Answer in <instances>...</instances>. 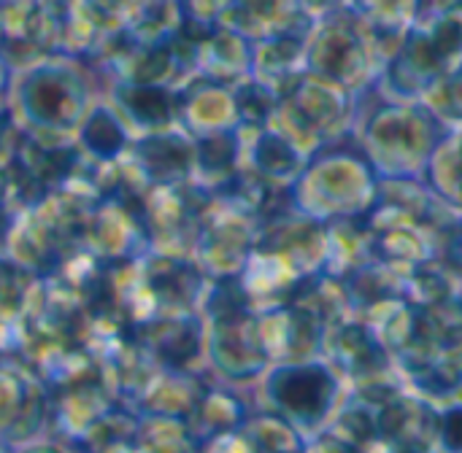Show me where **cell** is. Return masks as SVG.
<instances>
[{"instance_id":"obj_14","label":"cell","mask_w":462,"mask_h":453,"mask_svg":"<svg viewBox=\"0 0 462 453\" xmlns=\"http://www.w3.org/2000/svg\"><path fill=\"white\" fill-rule=\"evenodd\" d=\"M195 65L200 68V78L236 86L252 78V49L241 32H222L198 46Z\"/></svg>"},{"instance_id":"obj_16","label":"cell","mask_w":462,"mask_h":453,"mask_svg":"<svg viewBox=\"0 0 462 453\" xmlns=\"http://www.w3.org/2000/svg\"><path fill=\"white\" fill-rule=\"evenodd\" d=\"M422 178L447 205L462 213V124L447 127Z\"/></svg>"},{"instance_id":"obj_9","label":"cell","mask_w":462,"mask_h":453,"mask_svg":"<svg viewBox=\"0 0 462 453\" xmlns=\"http://www.w3.org/2000/svg\"><path fill=\"white\" fill-rule=\"evenodd\" d=\"M241 124L244 119H241L236 86L200 78L198 84L179 89V127L192 138L236 130Z\"/></svg>"},{"instance_id":"obj_8","label":"cell","mask_w":462,"mask_h":453,"mask_svg":"<svg viewBox=\"0 0 462 453\" xmlns=\"http://www.w3.org/2000/svg\"><path fill=\"white\" fill-rule=\"evenodd\" d=\"M322 357L341 373L349 389L398 376L393 354L384 349L379 335L357 316H344L328 324Z\"/></svg>"},{"instance_id":"obj_13","label":"cell","mask_w":462,"mask_h":453,"mask_svg":"<svg viewBox=\"0 0 462 453\" xmlns=\"http://www.w3.org/2000/svg\"><path fill=\"white\" fill-rule=\"evenodd\" d=\"M254 405L244 400L236 389H211L200 394L192 416L187 419L198 448H208L219 438H233V432L244 424Z\"/></svg>"},{"instance_id":"obj_6","label":"cell","mask_w":462,"mask_h":453,"mask_svg":"<svg viewBox=\"0 0 462 453\" xmlns=\"http://www.w3.org/2000/svg\"><path fill=\"white\" fill-rule=\"evenodd\" d=\"M206 359L211 370L230 386H254L271 367L263 346L257 311H236L206 319Z\"/></svg>"},{"instance_id":"obj_10","label":"cell","mask_w":462,"mask_h":453,"mask_svg":"<svg viewBox=\"0 0 462 453\" xmlns=\"http://www.w3.org/2000/svg\"><path fill=\"white\" fill-rule=\"evenodd\" d=\"M143 173L160 186H176L195 176V138L184 130H154L135 143Z\"/></svg>"},{"instance_id":"obj_7","label":"cell","mask_w":462,"mask_h":453,"mask_svg":"<svg viewBox=\"0 0 462 453\" xmlns=\"http://www.w3.org/2000/svg\"><path fill=\"white\" fill-rule=\"evenodd\" d=\"M306 65L311 73L325 76L344 89L360 95L371 89L384 68L371 43L352 27H325L306 43Z\"/></svg>"},{"instance_id":"obj_11","label":"cell","mask_w":462,"mask_h":453,"mask_svg":"<svg viewBox=\"0 0 462 453\" xmlns=\"http://www.w3.org/2000/svg\"><path fill=\"white\" fill-rule=\"evenodd\" d=\"M249 130H252V138L244 140V154H246L244 165L273 184L290 186L303 170L309 157L271 124H263V127L249 124Z\"/></svg>"},{"instance_id":"obj_17","label":"cell","mask_w":462,"mask_h":453,"mask_svg":"<svg viewBox=\"0 0 462 453\" xmlns=\"http://www.w3.org/2000/svg\"><path fill=\"white\" fill-rule=\"evenodd\" d=\"M233 438L246 451H309V440L290 421L263 408H252Z\"/></svg>"},{"instance_id":"obj_18","label":"cell","mask_w":462,"mask_h":453,"mask_svg":"<svg viewBox=\"0 0 462 453\" xmlns=\"http://www.w3.org/2000/svg\"><path fill=\"white\" fill-rule=\"evenodd\" d=\"M439 448L462 451V397L439 405Z\"/></svg>"},{"instance_id":"obj_19","label":"cell","mask_w":462,"mask_h":453,"mask_svg":"<svg viewBox=\"0 0 462 453\" xmlns=\"http://www.w3.org/2000/svg\"><path fill=\"white\" fill-rule=\"evenodd\" d=\"M92 5H97L103 14H108L111 19L116 16H127V19H138L141 11L149 5V0H89Z\"/></svg>"},{"instance_id":"obj_1","label":"cell","mask_w":462,"mask_h":453,"mask_svg":"<svg viewBox=\"0 0 462 453\" xmlns=\"http://www.w3.org/2000/svg\"><path fill=\"white\" fill-rule=\"evenodd\" d=\"M447 122L422 100H390L374 86L357 95L352 140L379 178H422Z\"/></svg>"},{"instance_id":"obj_4","label":"cell","mask_w":462,"mask_h":453,"mask_svg":"<svg viewBox=\"0 0 462 453\" xmlns=\"http://www.w3.org/2000/svg\"><path fill=\"white\" fill-rule=\"evenodd\" d=\"M357 95L306 70L276 103L265 124L287 135L306 157L328 143L352 138Z\"/></svg>"},{"instance_id":"obj_5","label":"cell","mask_w":462,"mask_h":453,"mask_svg":"<svg viewBox=\"0 0 462 453\" xmlns=\"http://www.w3.org/2000/svg\"><path fill=\"white\" fill-rule=\"evenodd\" d=\"M14 97L35 130H79L95 108L84 70L70 59H46L14 78Z\"/></svg>"},{"instance_id":"obj_15","label":"cell","mask_w":462,"mask_h":453,"mask_svg":"<svg viewBox=\"0 0 462 453\" xmlns=\"http://www.w3.org/2000/svg\"><path fill=\"white\" fill-rule=\"evenodd\" d=\"M119 100L125 113H130V119L149 132L168 130L173 122H179V89L173 86L133 81L122 86Z\"/></svg>"},{"instance_id":"obj_12","label":"cell","mask_w":462,"mask_h":453,"mask_svg":"<svg viewBox=\"0 0 462 453\" xmlns=\"http://www.w3.org/2000/svg\"><path fill=\"white\" fill-rule=\"evenodd\" d=\"M306 65V43L292 35H273L252 49V78L268 86L273 95H284L303 73Z\"/></svg>"},{"instance_id":"obj_2","label":"cell","mask_w":462,"mask_h":453,"mask_svg":"<svg viewBox=\"0 0 462 453\" xmlns=\"http://www.w3.org/2000/svg\"><path fill=\"white\" fill-rule=\"evenodd\" d=\"M379 195V173L352 138L314 151L290 184V203L306 219L333 224L365 216Z\"/></svg>"},{"instance_id":"obj_3","label":"cell","mask_w":462,"mask_h":453,"mask_svg":"<svg viewBox=\"0 0 462 453\" xmlns=\"http://www.w3.org/2000/svg\"><path fill=\"white\" fill-rule=\"evenodd\" d=\"M254 389V408L282 416L306 440H311L336 419L349 386L325 357H317L300 362H273L260 376Z\"/></svg>"}]
</instances>
